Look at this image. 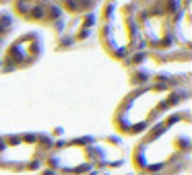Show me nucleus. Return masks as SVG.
Listing matches in <instances>:
<instances>
[{
	"label": "nucleus",
	"mask_w": 192,
	"mask_h": 175,
	"mask_svg": "<svg viewBox=\"0 0 192 175\" xmlns=\"http://www.w3.org/2000/svg\"><path fill=\"white\" fill-rule=\"evenodd\" d=\"M170 175H186V173H180V171H174V173H170Z\"/></svg>",
	"instance_id": "obj_1"
}]
</instances>
